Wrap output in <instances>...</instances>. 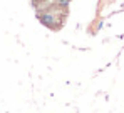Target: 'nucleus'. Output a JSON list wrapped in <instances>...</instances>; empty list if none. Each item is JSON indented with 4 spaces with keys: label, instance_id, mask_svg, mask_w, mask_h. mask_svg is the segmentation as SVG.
Returning a JSON list of instances; mask_svg holds the SVG:
<instances>
[{
    "label": "nucleus",
    "instance_id": "2",
    "mask_svg": "<svg viewBox=\"0 0 124 113\" xmlns=\"http://www.w3.org/2000/svg\"><path fill=\"white\" fill-rule=\"evenodd\" d=\"M55 3H57V7H61V8H67L69 3H70V0H55Z\"/></svg>",
    "mask_w": 124,
    "mask_h": 113
},
{
    "label": "nucleus",
    "instance_id": "1",
    "mask_svg": "<svg viewBox=\"0 0 124 113\" xmlns=\"http://www.w3.org/2000/svg\"><path fill=\"white\" fill-rule=\"evenodd\" d=\"M37 19H39V22H40L42 25H45L47 28H50V30H59L61 27L55 23L57 22V19H55V15L52 13V12H39L37 13Z\"/></svg>",
    "mask_w": 124,
    "mask_h": 113
}]
</instances>
